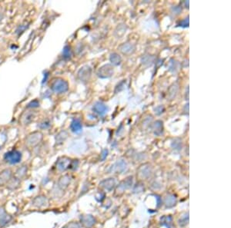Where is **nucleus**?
<instances>
[{
  "label": "nucleus",
  "instance_id": "nucleus-1",
  "mask_svg": "<svg viewBox=\"0 0 231 228\" xmlns=\"http://www.w3.org/2000/svg\"><path fill=\"white\" fill-rule=\"evenodd\" d=\"M51 89L56 93H64V92H67L68 89H69V85H68L67 82H66L63 79H55L52 83Z\"/></svg>",
  "mask_w": 231,
  "mask_h": 228
},
{
  "label": "nucleus",
  "instance_id": "nucleus-2",
  "mask_svg": "<svg viewBox=\"0 0 231 228\" xmlns=\"http://www.w3.org/2000/svg\"><path fill=\"white\" fill-rule=\"evenodd\" d=\"M21 153L19 151H16V150L9 151L4 156V159L5 160V161L11 164H16L19 163L21 161Z\"/></svg>",
  "mask_w": 231,
  "mask_h": 228
},
{
  "label": "nucleus",
  "instance_id": "nucleus-3",
  "mask_svg": "<svg viewBox=\"0 0 231 228\" xmlns=\"http://www.w3.org/2000/svg\"><path fill=\"white\" fill-rule=\"evenodd\" d=\"M114 73V69L112 65L106 64L99 68L97 71L98 77L101 79H108L111 77Z\"/></svg>",
  "mask_w": 231,
  "mask_h": 228
},
{
  "label": "nucleus",
  "instance_id": "nucleus-4",
  "mask_svg": "<svg viewBox=\"0 0 231 228\" xmlns=\"http://www.w3.org/2000/svg\"><path fill=\"white\" fill-rule=\"evenodd\" d=\"M91 74H92L91 68L88 65L83 66V68L79 69V72H78V78L81 82H86L90 79Z\"/></svg>",
  "mask_w": 231,
  "mask_h": 228
},
{
  "label": "nucleus",
  "instance_id": "nucleus-5",
  "mask_svg": "<svg viewBox=\"0 0 231 228\" xmlns=\"http://www.w3.org/2000/svg\"><path fill=\"white\" fill-rule=\"evenodd\" d=\"M43 139V135L40 132H34L28 136L26 138V144L29 146H36L42 141Z\"/></svg>",
  "mask_w": 231,
  "mask_h": 228
},
{
  "label": "nucleus",
  "instance_id": "nucleus-6",
  "mask_svg": "<svg viewBox=\"0 0 231 228\" xmlns=\"http://www.w3.org/2000/svg\"><path fill=\"white\" fill-rule=\"evenodd\" d=\"M71 159L66 157H62L57 161L56 163V168L60 171H64L70 167L71 165Z\"/></svg>",
  "mask_w": 231,
  "mask_h": 228
},
{
  "label": "nucleus",
  "instance_id": "nucleus-7",
  "mask_svg": "<svg viewBox=\"0 0 231 228\" xmlns=\"http://www.w3.org/2000/svg\"><path fill=\"white\" fill-rule=\"evenodd\" d=\"M48 198L44 195H40L35 197L33 200V205L38 208L45 207L48 205Z\"/></svg>",
  "mask_w": 231,
  "mask_h": 228
},
{
  "label": "nucleus",
  "instance_id": "nucleus-8",
  "mask_svg": "<svg viewBox=\"0 0 231 228\" xmlns=\"http://www.w3.org/2000/svg\"><path fill=\"white\" fill-rule=\"evenodd\" d=\"M127 168V164L124 160H119L117 161L111 167V172L115 173H122Z\"/></svg>",
  "mask_w": 231,
  "mask_h": 228
},
{
  "label": "nucleus",
  "instance_id": "nucleus-9",
  "mask_svg": "<svg viewBox=\"0 0 231 228\" xmlns=\"http://www.w3.org/2000/svg\"><path fill=\"white\" fill-rule=\"evenodd\" d=\"M80 220L83 226L86 228H91L94 226L95 223H96V220L92 215L86 214V215H82L80 217Z\"/></svg>",
  "mask_w": 231,
  "mask_h": 228
},
{
  "label": "nucleus",
  "instance_id": "nucleus-10",
  "mask_svg": "<svg viewBox=\"0 0 231 228\" xmlns=\"http://www.w3.org/2000/svg\"><path fill=\"white\" fill-rule=\"evenodd\" d=\"M119 50L124 55H129L133 54L136 50V46L130 42H126L119 45Z\"/></svg>",
  "mask_w": 231,
  "mask_h": 228
},
{
  "label": "nucleus",
  "instance_id": "nucleus-11",
  "mask_svg": "<svg viewBox=\"0 0 231 228\" xmlns=\"http://www.w3.org/2000/svg\"><path fill=\"white\" fill-rule=\"evenodd\" d=\"M12 178V171L9 169L3 170L0 173V186L5 185Z\"/></svg>",
  "mask_w": 231,
  "mask_h": 228
},
{
  "label": "nucleus",
  "instance_id": "nucleus-12",
  "mask_svg": "<svg viewBox=\"0 0 231 228\" xmlns=\"http://www.w3.org/2000/svg\"><path fill=\"white\" fill-rule=\"evenodd\" d=\"M71 176L68 175V174L62 176L60 178V180H59V181H58V187H59V188L61 189V190H65V189L67 188L68 186L69 185V184L71 182Z\"/></svg>",
  "mask_w": 231,
  "mask_h": 228
},
{
  "label": "nucleus",
  "instance_id": "nucleus-13",
  "mask_svg": "<svg viewBox=\"0 0 231 228\" xmlns=\"http://www.w3.org/2000/svg\"><path fill=\"white\" fill-rule=\"evenodd\" d=\"M92 110L94 111V112H96V114H98V115L102 116V115H104L106 113L108 109L105 104H103L102 102H96L94 105H93Z\"/></svg>",
  "mask_w": 231,
  "mask_h": 228
},
{
  "label": "nucleus",
  "instance_id": "nucleus-14",
  "mask_svg": "<svg viewBox=\"0 0 231 228\" xmlns=\"http://www.w3.org/2000/svg\"><path fill=\"white\" fill-rule=\"evenodd\" d=\"M115 180L113 178H108V179H105L103 181H102L99 184V185L102 187L105 190H108V191H110L112 190V189L114 188L115 187Z\"/></svg>",
  "mask_w": 231,
  "mask_h": 228
},
{
  "label": "nucleus",
  "instance_id": "nucleus-15",
  "mask_svg": "<svg viewBox=\"0 0 231 228\" xmlns=\"http://www.w3.org/2000/svg\"><path fill=\"white\" fill-rule=\"evenodd\" d=\"M151 172H152L151 167H150V166L149 164L142 165L138 170L139 175L142 178H147L148 177H150Z\"/></svg>",
  "mask_w": 231,
  "mask_h": 228
},
{
  "label": "nucleus",
  "instance_id": "nucleus-16",
  "mask_svg": "<svg viewBox=\"0 0 231 228\" xmlns=\"http://www.w3.org/2000/svg\"><path fill=\"white\" fill-rule=\"evenodd\" d=\"M133 184V177H128L119 184L117 187V191H123L129 189Z\"/></svg>",
  "mask_w": 231,
  "mask_h": 228
},
{
  "label": "nucleus",
  "instance_id": "nucleus-17",
  "mask_svg": "<svg viewBox=\"0 0 231 228\" xmlns=\"http://www.w3.org/2000/svg\"><path fill=\"white\" fill-rule=\"evenodd\" d=\"M11 219V217L6 213L5 209L2 207H0V226H3L6 224Z\"/></svg>",
  "mask_w": 231,
  "mask_h": 228
},
{
  "label": "nucleus",
  "instance_id": "nucleus-18",
  "mask_svg": "<svg viewBox=\"0 0 231 228\" xmlns=\"http://www.w3.org/2000/svg\"><path fill=\"white\" fill-rule=\"evenodd\" d=\"M153 130L156 135H160L164 131V124L161 121H156L153 125Z\"/></svg>",
  "mask_w": 231,
  "mask_h": 228
},
{
  "label": "nucleus",
  "instance_id": "nucleus-19",
  "mask_svg": "<svg viewBox=\"0 0 231 228\" xmlns=\"http://www.w3.org/2000/svg\"><path fill=\"white\" fill-rule=\"evenodd\" d=\"M82 123L79 120L75 119L73 120V122H71V125H70V128H71L72 131L74 132V133H79L82 131Z\"/></svg>",
  "mask_w": 231,
  "mask_h": 228
},
{
  "label": "nucleus",
  "instance_id": "nucleus-20",
  "mask_svg": "<svg viewBox=\"0 0 231 228\" xmlns=\"http://www.w3.org/2000/svg\"><path fill=\"white\" fill-rule=\"evenodd\" d=\"M178 90H179V86L177 84H173V85H172V86H170V88L169 89V91H168V94H167V96H168V98L170 99V100L173 99L176 97V96H177Z\"/></svg>",
  "mask_w": 231,
  "mask_h": 228
},
{
  "label": "nucleus",
  "instance_id": "nucleus-21",
  "mask_svg": "<svg viewBox=\"0 0 231 228\" xmlns=\"http://www.w3.org/2000/svg\"><path fill=\"white\" fill-rule=\"evenodd\" d=\"M19 184L20 180H19L16 177H14V178L10 179V181L7 183L6 185L7 188L9 189V190H16L19 187Z\"/></svg>",
  "mask_w": 231,
  "mask_h": 228
},
{
  "label": "nucleus",
  "instance_id": "nucleus-22",
  "mask_svg": "<svg viewBox=\"0 0 231 228\" xmlns=\"http://www.w3.org/2000/svg\"><path fill=\"white\" fill-rule=\"evenodd\" d=\"M109 61L113 65H119L122 62V58L117 53H112L109 57Z\"/></svg>",
  "mask_w": 231,
  "mask_h": 228
},
{
  "label": "nucleus",
  "instance_id": "nucleus-23",
  "mask_svg": "<svg viewBox=\"0 0 231 228\" xmlns=\"http://www.w3.org/2000/svg\"><path fill=\"white\" fill-rule=\"evenodd\" d=\"M173 218L171 216H164L160 219V223L163 226H165L167 228H171Z\"/></svg>",
  "mask_w": 231,
  "mask_h": 228
},
{
  "label": "nucleus",
  "instance_id": "nucleus-24",
  "mask_svg": "<svg viewBox=\"0 0 231 228\" xmlns=\"http://www.w3.org/2000/svg\"><path fill=\"white\" fill-rule=\"evenodd\" d=\"M177 203V199L174 195H168L165 199V205L167 207H173Z\"/></svg>",
  "mask_w": 231,
  "mask_h": 228
},
{
  "label": "nucleus",
  "instance_id": "nucleus-25",
  "mask_svg": "<svg viewBox=\"0 0 231 228\" xmlns=\"http://www.w3.org/2000/svg\"><path fill=\"white\" fill-rule=\"evenodd\" d=\"M27 172V166H22L21 167H19L18 170L16 171L15 174V177L18 178L19 180L22 179V177H24L26 174Z\"/></svg>",
  "mask_w": 231,
  "mask_h": 228
},
{
  "label": "nucleus",
  "instance_id": "nucleus-26",
  "mask_svg": "<svg viewBox=\"0 0 231 228\" xmlns=\"http://www.w3.org/2000/svg\"><path fill=\"white\" fill-rule=\"evenodd\" d=\"M63 58H64V59H70V57H71V49H70L69 46H68V45L65 46L64 49H63Z\"/></svg>",
  "mask_w": 231,
  "mask_h": 228
},
{
  "label": "nucleus",
  "instance_id": "nucleus-27",
  "mask_svg": "<svg viewBox=\"0 0 231 228\" xmlns=\"http://www.w3.org/2000/svg\"><path fill=\"white\" fill-rule=\"evenodd\" d=\"M67 135V133L65 132V131L60 132V133L57 135V137H56V143H57V144H61V143H63V141H65V139L67 138V136H64V135Z\"/></svg>",
  "mask_w": 231,
  "mask_h": 228
},
{
  "label": "nucleus",
  "instance_id": "nucleus-28",
  "mask_svg": "<svg viewBox=\"0 0 231 228\" xmlns=\"http://www.w3.org/2000/svg\"><path fill=\"white\" fill-rule=\"evenodd\" d=\"M33 118H34V115L32 113H27L25 115V117H23V123L24 124H28L29 122H31L33 121Z\"/></svg>",
  "mask_w": 231,
  "mask_h": 228
},
{
  "label": "nucleus",
  "instance_id": "nucleus-29",
  "mask_svg": "<svg viewBox=\"0 0 231 228\" xmlns=\"http://www.w3.org/2000/svg\"><path fill=\"white\" fill-rule=\"evenodd\" d=\"M189 222V216L188 213L187 215H185L184 217H182L180 220H179V224L181 226H184L188 223Z\"/></svg>",
  "mask_w": 231,
  "mask_h": 228
},
{
  "label": "nucleus",
  "instance_id": "nucleus-30",
  "mask_svg": "<svg viewBox=\"0 0 231 228\" xmlns=\"http://www.w3.org/2000/svg\"><path fill=\"white\" fill-rule=\"evenodd\" d=\"M172 146H173V149H178V150L181 149V147H182L181 141L179 140L178 142H177L176 140H174V141H173V143H172Z\"/></svg>",
  "mask_w": 231,
  "mask_h": 228
},
{
  "label": "nucleus",
  "instance_id": "nucleus-31",
  "mask_svg": "<svg viewBox=\"0 0 231 228\" xmlns=\"http://www.w3.org/2000/svg\"><path fill=\"white\" fill-rule=\"evenodd\" d=\"M63 228H80V226L77 222H70L68 224H66Z\"/></svg>",
  "mask_w": 231,
  "mask_h": 228
},
{
  "label": "nucleus",
  "instance_id": "nucleus-32",
  "mask_svg": "<svg viewBox=\"0 0 231 228\" xmlns=\"http://www.w3.org/2000/svg\"><path fill=\"white\" fill-rule=\"evenodd\" d=\"M179 25L181 27H188L189 26V18H185V19L182 20V21L179 23Z\"/></svg>",
  "mask_w": 231,
  "mask_h": 228
},
{
  "label": "nucleus",
  "instance_id": "nucleus-33",
  "mask_svg": "<svg viewBox=\"0 0 231 228\" xmlns=\"http://www.w3.org/2000/svg\"><path fill=\"white\" fill-rule=\"evenodd\" d=\"M154 111H155V113L157 114V115H160V114H162V113H163V112H164V107L163 106V105H160V106H157V108H156V109H154Z\"/></svg>",
  "mask_w": 231,
  "mask_h": 228
},
{
  "label": "nucleus",
  "instance_id": "nucleus-34",
  "mask_svg": "<svg viewBox=\"0 0 231 228\" xmlns=\"http://www.w3.org/2000/svg\"><path fill=\"white\" fill-rule=\"evenodd\" d=\"M39 106H40V102L37 100H34L30 102L27 107H28V108H37V107Z\"/></svg>",
  "mask_w": 231,
  "mask_h": 228
},
{
  "label": "nucleus",
  "instance_id": "nucleus-35",
  "mask_svg": "<svg viewBox=\"0 0 231 228\" xmlns=\"http://www.w3.org/2000/svg\"><path fill=\"white\" fill-rule=\"evenodd\" d=\"M107 154H108V151L106 149L103 150V151H102V154H101V160L102 161H104V160L106 159V157H107Z\"/></svg>",
  "mask_w": 231,
  "mask_h": 228
},
{
  "label": "nucleus",
  "instance_id": "nucleus-36",
  "mask_svg": "<svg viewBox=\"0 0 231 228\" xmlns=\"http://www.w3.org/2000/svg\"><path fill=\"white\" fill-rule=\"evenodd\" d=\"M50 126V122H44L43 123H41L40 125V128H41L42 129H45V128H47Z\"/></svg>",
  "mask_w": 231,
  "mask_h": 228
},
{
  "label": "nucleus",
  "instance_id": "nucleus-37",
  "mask_svg": "<svg viewBox=\"0 0 231 228\" xmlns=\"http://www.w3.org/2000/svg\"><path fill=\"white\" fill-rule=\"evenodd\" d=\"M155 197H156V199L157 200V207H159L160 204V197H159L158 195H156Z\"/></svg>",
  "mask_w": 231,
  "mask_h": 228
},
{
  "label": "nucleus",
  "instance_id": "nucleus-38",
  "mask_svg": "<svg viewBox=\"0 0 231 228\" xmlns=\"http://www.w3.org/2000/svg\"><path fill=\"white\" fill-rule=\"evenodd\" d=\"M48 76H49V74L47 72L45 74V77H44V79H43V83H44V82H46V80H47V79H48Z\"/></svg>",
  "mask_w": 231,
  "mask_h": 228
},
{
  "label": "nucleus",
  "instance_id": "nucleus-39",
  "mask_svg": "<svg viewBox=\"0 0 231 228\" xmlns=\"http://www.w3.org/2000/svg\"><path fill=\"white\" fill-rule=\"evenodd\" d=\"M2 15L0 14V21H1V19H2Z\"/></svg>",
  "mask_w": 231,
  "mask_h": 228
}]
</instances>
